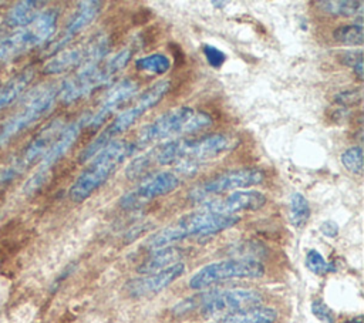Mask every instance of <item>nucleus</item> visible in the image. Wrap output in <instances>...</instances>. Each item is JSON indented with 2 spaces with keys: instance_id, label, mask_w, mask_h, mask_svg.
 <instances>
[{
  "instance_id": "obj_34",
  "label": "nucleus",
  "mask_w": 364,
  "mask_h": 323,
  "mask_svg": "<svg viewBox=\"0 0 364 323\" xmlns=\"http://www.w3.org/2000/svg\"><path fill=\"white\" fill-rule=\"evenodd\" d=\"M311 312H313V314H314L318 320H321V322H324V323H334V314H333L331 309H330L324 302H321V300H314V302L311 303Z\"/></svg>"
},
{
  "instance_id": "obj_11",
  "label": "nucleus",
  "mask_w": 364,
  "mask_h": 323,
  "mask_svg": "<svg viewBox=\"0 0 364 323\" xmlns=\"http://www.w3.org/2000/svg\"><path fill=\"white\" fill-rule=\"evenodd\" d=\"M57 97L58 87L55 84L37 90L26 102L23 110L9 118V121L4 122V125L0 128V147L6 145L10 139L46 115L54 105Z\"/></svg>"
},
{
  "instance_id": "obj_27",
  "label": "nucleus",
  "mask_w": 364,
  "mask_h": 323,
  "mask_svg": "<svg viewBox=\"0 0 364 323\" xmlns=\"http://www.w3.org/2000/svg\"><path fill=\"white\" fill-rule=\"evenodd\" d=\"M333 38L340 43V44H346V46H361L364 41V30H363V24H344L337 27L333 31Z\"/></svg>"
},
{
  "instance_id": "obj_33",
  "label": "nucleus",
  "mask_w": 364,
  "mask_h": 323,
  "mask_svg": "<svg viewBox=\"0 0 364 323\" xmlns=\"http://www.w3.org/2000/svg\"><path fill=\"white\" fill-rule=\"evenodd\" d=\"M48 179V172H43V171H38L26 182L24 185V194L26 195H33L34 192H37L40 188H43V185L47 182Z\"/></svg>"
},
{
  "instance_id": "obj_35",
  "label": "nucleus",
  "mask_w": 364,
  "mask_h": 323,
  "mask_svg": "<svg viewBox=\"0 0 364 323\" xmlns=\"http://www.w3.org/2000/svg\"><path fill=\"white\" fill-rule=\"evenodd\" d=\"M320 231H321V233L326 235L327 238H334V236H337V233H338V226H337V223L333 222V221H326V222L321 223Z\"/></svg>"
},
{
  "instance_id": "obj_8",
  "label": "nucleus",
  "mask_w": 364,
  "mask_h": 323,
  "mask_svg": "<svg viewBox=\"0 0 364 323\" xmlns=\"http://www.w3.org/2000/svg\"><path fill=\"white\" fill-rule=\"evenodd\" d=\"M58 11L48 9L41 11L33 23L0 38V63L13 58L27 50L46 43L57 27Z\"/></svg>"
},
{
  "instance_id": "obj_20",
  "label": "nucleus",
  "mask_w": 364,
  "mask_h": 323,
  "mask_svg": "<svg viewBox=\"0 0 364 323\" xmlns=\"http://www.w3.org/2000/svg\"><path fill=\"white\" fill-rule=\"evenodd\" d=\"M181 256H182V250L179 248L172 245L165 246V248L152 250V253L138 266L136 270L142 275H151L178 263Z\"/></svg>"
},
{
  "instance_id": "obj_12",
  "label": "nucleus",
  "mask_w": 364,
  "mask_h": 323,
  "mask_svg": "<svg viewBox=\"0 0 364 323\" xmlns=\"http://www.w3.org/2000/svg\"><path fill=\"white\" fill-rule=\"evenodd\" d=\"M64 124L61 118H55L48 122L20 152L18 157L13 158L4 168L0 169V185L10 184L14 178L21 175L31 164L37 159L43 158V155L48 151Z\"/></svg>"
},
{
  "instance_id": "obj_29",
  "label": "nucleus",
  "mask_w": 364,
  "mask_h": 323,
  "mask_svg": "<svg viewBox=\"0 0 364 323\" xmlns=\"http://www.w3.org/2000/svg\"><path fill=\"white\" fill-rule=\"evenodd\" d=\"M306 266L314 275H326L331 270V265L327 263L326 259L323 258V255L316 249L307 250V253H306Z\"/></svg>"
},
{
  "instance_id": "obj_18",
  "label": "nucleus",
  "mask_w": 364,
  "mask_h": 323,
  "mask_svg": "<svg viewBox=\"0 0 364 323\" xmlns=\"http://www.w3.org/2000/svg\"><path fill=\"white\" fill-rule=\"evenodd\" d=\"M101 9H102V3L97 0L78 3V9L71 17V20L67 23L63 34L47 47V54L60 53L82 28H85L90 23L94 21V18L98 16Z\"/></svg>"
},
{
  "instance_id": "obj_7",
  "label": "nucleus",
  "mask_w": 364,
  "mask_h": 323,
  "mask_svg": "<svg viewBox=\"0 0 364 323\" xmlns=\"http://www.w3.org/2000/svg\"><path fill=\"white\" fill-rule=\"evenodd\" d=\"M132 50L124 47L102 64H92L80 68V71L64 80L58 87V97L64 104H73L88 95L95 88L107 84L118 71H121L131 60Z\"/></svg>"
},
{
  "instance_id": "obj_28",
  "label": "nucleus",
  "mask_w": 364,
  "mask_h": 323,
  "mask_svg": "<svg viewBox=\"0 0 364 323\" xmlns=\"http://www.w3.org/2000/svg\"><path fill=\"white\" fill-rule=\"evenodd\" d=\"M341 162L344 168L353 174H363V148L360 145H353L341 154Z\"/></svg>"
},
{
  "instance_id": "obj_32",
  "label": "nucleus",
  "mask_w": 364,
  "mask_h": 323,
  "mask_svg": "<svg viewBox=\"0 0 364 323\" xmlns=\"http://www.w3.org/2000/svg\"><path fill=\"white\" fill-rule=\"evenodd\" d=\"M363 98V92H361V88H355V90H344L341 92H338L336 97H334V101L340 105H354V104H358Z\"/></svg>"
},
{
  "instance_id": "obj_5",
  "label": "nucleus",
  "mask_w": 364,
  "mask_h": 323,
  "mask_svg": "<svg viewBox=\"0 0 364 323\" xmlns=\"http://www.w3.org/2000/svg\"><path fill=\"white\" fill-rule=\"evenodd\" d=\"M171 88V83L168 80H159L146 88L142 94L136 97V100L125 108L109 125H107L81 152L78 161L87 162L88 159L94 158L102 148H105L109 142L115 141V137L125 132L131 128L136 120H139L148 110L155 107Z\"/></svg>"
},
{
  "instance_id": "obj_25",
  "label": "nucleus",
  "mask_w": 364,
  "mask_h": 323,
  "mask_svg": "<svg viewBox=\"0 0 364 323\" xmlns=\"http://www.w3.org/2000/svg\"><path fill=\"white\" fill-rule=\"evenodd\" d=\"M289 218L294 228H303L307 223L310 218V205L303 194H291L289 201Z\"/></svg>"
},
{
  "instance_id": "obj_10",
  "label": "nucleus",
  "mask_w": 364,
  "mask_h": 323,
  "mask_svg": "<svg viewBox=\"0 0 364 323\" xmlns=\"http://www.w3.org/2000/svg\"><path fill=\"white\" fill-rule=\"evenodd\" d=\"M264 181V172L259 168H237L215 175L192 186L188 192V199L193 203H203L213 196L242 188H250Z\"/></svg>"
},
{
  "instance_id": "obj_23",
  "label": "nucleus",
  "mask_w": 364,
  "mask_h": 323,
  "mask_svg": "<svg viewBox=\"0 0 364 323\" xmlns=\"http://www.w3.org/2000/svg\"><path fill=\"white\" fill-rule=\"evenodd\" d=\"M34 78V70L26 68L17 75H14L1 90H0V111L14 102L23 91L30 85Z\"/></svg>"
},
{
  "instance_id": "obj_14",
  "label": "nucleus",
  "mask_w": 364,
  "mask_h": 323,
  "mask_svg": "<svg viewBox=\"0 0 364 323\" xmlns=\"http://www.w3.org/2000/svg\"><path fill=\"white\" fill-rule=\"evenodd\" d=\"M182 182V176L172 171H158L146 175L132 191L119 198V206L124 211H135L149 201L175 191Z\"/></svg>"
},
{
  "instance_id": "obj_16",
  "label": "nucleus",
  "mask_w": 364,
  "mask_h": 323,
  "mask_svg": "<svg viewBox=\"0 0 364 323\" xmlns=\"http://www.w3.org/2000/svg\"><path fill=\"white\" fill-rule=\"evenodd\" d=\"M185 272V265L178 262L164 270L131 279L124 287L132 297H146L164 290Z\"/></svg>"
},
{
  "instance_id": "obj_13",
  "label": "nucleus",
  "mask_w": 364,
  "mask_h": 323,
  "mask_svg": "<svg viewBox=\"0 0 364 323\" xmlns=\"http://www.w3.org/2000/svg\"><path fill=\"white\" fill-rule=\"evenodd\" d=\"M109 47V40L104 34H97L87 44L78 46L70 50H61L54 54L46 64L43 71L46 74H61L75 67H85L98 64L100 60L105 55Z\"/></svg>"
},
{
  "instance_id": "obj_15",
  "label": "nucleus",
  "mask_w": 364,
  "mask_h": 323,
  "mask_svg": "<svg viewBox=\"0 0 364 323\" xmlns=\"http://www.w3.org/2000/svg\"><path fill=\"white\" fill-rule=\"evenodd\" d=\"M266 203V195L255 191V189H246V191H235L223 198L209 199L203 202L202 209L226 215V216H236L237 212L243 211H257Z\"/></svg>"
},
{
  "instance_id": "obj_6",
  "label": "nucleus",
  "mask_w": 364,
  "mask_h": 323,
  "mask_svg": "<svg viewBox=\"0 0 364 323\" xmlns=\"http://www.w3.org/2000/svg\"><path fill=\"white\" fill-rule=\"evenodd\" d=\"M210 124L212 117L208 112L191 107H178L146 124L138 132L134 145L136 147V149H141L173 135L202 131Z\"/></svg>"
},
{
  "instance_id": "obj_1",
  "label": "nucleus",
  "mask_w": 364,
  "mask_h": 323,
  "mask_svg": "<svg viewBox=\"0 0 364 323\" xmlns=\"http://www.w3.org/2000/svg\"><path fill=\"white\" fill-rule=\"evenodd\" d=\"M237 144L233 135L225 132L159 142L144 155L134 158L127 165L125 175L128 179H138L155 165H176L182 174L192 172L198 165L232 151Z\"/></svg>"
},
{
  "instance_id": "obj_26",
  "label": "nucleus",
  "mask_w": 364,
  "mask_h": 323,
  "mask_svg": "<svg viewBox=\"0 0 364 323\" xmlns=\"http://www.w3.org/2000/svg\"><path fill=\"white\" fill-rule=\"evenodd\" d=\"M135 68L138 71L162 75L171 68V60L162 53H154L135 60Z\"/></svg>"
},
{
  "instance_id": "obj_4",
  "label": "nucleus",
  "mask_w": 364,
  "mask_h": 323,
  "mask_svg": "<svg viewBox=\"0 0 364 323\" xmlns=\"http://www.w3.org/2000/svg\"><path fill=\"white\" fill-rule=\"evenodd\" d=\"M237 222L239 216H226L206 209H199L183 215L176 222L158 231L148 239L146 248L149 250H156L191 236H210L232 228Z\"/></svg>"
},
{
  "instance_id": "obj_21",
  "label": "nucleus",
  "mask_w": 364,
  "mask_h": 323,
  "mask_svg": "<svg viewBox=\"0 0 364 323\" xmlns=\"http://www.w3.org/2000/svg\"><path fill=\"white\" fill-rule=\"evenodd\" d=\"M277 320V310L269 306H255L243 309L226 316H222L215 323H274Z\"/></svg>"
},
{
  "instance_id": "obj_36",
  "label": "nucleus",
  "mask_w": 364,
  "mask_h": 323,
  "mask_svg": "<svg viewBox=\"0 0 364 323\" xmlns=\"http://www.w3.org/2000/svg\"><path fill=\"white\" fill-rule=\"evenodd\" d=\"M212 4H213L215 7H218V9H222V7L226 6L228 3H226V1H212Z\"/></svg>"
},
{
  "instance_id": "obj_22",
  "label": "nucleus",
  "mask_w": 364,
  "mask_h": 323,
  "mask_svg": "<svg viewBox=\"0 0 364 323\" xmlns=\"http://www.w3.org/2000/svg\"><path fill=\"white\" fill-rule=\"evenodd\" d=\"M43 6H46V1L36 0H24L14 4L6 16V24L9 27H26L43 11Z\"/></svg>"
},
{
  "instance_id": "obj_2",
  "label": "nucleus",
  "mask_w": 364,
  "mask_h": 323,
  "mask_svg": "<svg viewBox=\"0 0 364 323\" xmlns=\"http://www.w3.org/2000/svg\"><path fill=\"white\" fill-rule=\"evenodd\" d=\"M262 300V293L255 289H216L186 297L179 302L172 312L176 316H185L192 312H199L205 317L226 316L259 306Z\"/></svg>"
},
{
  "instance_id": "obj_31",
  "label": "nucleus",
  "mask_w": 364,
  "mask_h": 323,
  "mask_svg": "<svg viewBox=\"0 0 364 323\" xmlns=\"http://www.w3.org/2000/svg\"><path fill=\"white\" fill-rule=\"evenodd\" d=\"M202 51H203V55H205L208 64L210 67H213V68L222 67V64L226 61V54L220 48H218L215 46L203 44L202 46Z\"/></svg>"
},
{
  "instance_id": "obj_3",
  "label": "nucleus",
  "mask_w": 364,
  "mask_h": 323,
  "mask_svg": "<svg viewBox=\"0 0 364 323\" xmlns=\"http://www.w3.org/2000/svg\"><path fill=\"white\" fill-rule=\"evenodd\" d=\"M136 147L128 141H112L102 148L91 161V164L77 176L70 188V198L74 202L85 201L101 185H104L109 176L119 168L125 159L136 152Z\"/></svg>"
},
{
  "instance_id": "obj_19",
  "label": "nucleus",
  "mask_w": 364,
  "mask_h": 323,
  "mask_svg": "<svg viewBox=\"0 0 364 323\" xmlns=\"http://www.w3.org/2000/svg\"><path fill=\"white\" fill-rule=\"evenodd\" d=\"M88 118H90V115L84 114L80 118H77L75 121L63 127V129L60 131V134L57 135V138L54 139L51 147L48 148V151L43 155L38 171L48 172L50 168L54 164H57L70 151V148L74 145L78 135L81 134L82 128L87 125Z\"/></svg>"
},
{
  "instance_id": "obj_17",
  "label": "nucleus",
  "mask_w": 364,
  "mask_h": 323,
  "mask_svg": "<svg viewBox=\"0 0 364 323\" xmlns=\"http://www.w3.org/2000/svg\"><path fill=\"white\" fill-rule=\"evenodd\" d=\"M136 90H138V83L131 78H125L114 84L102 97L95 112L90 115L87 125H90L91 128H98L112 112H115L122 104H125L129 98H132Z\"/></svg>"
},
{
  "instance_id": "obj_30",
  "label": "nucleus",
  "mask_w": 364,
  "mask_h": 323,
  "mask_svg": "<svg viewBox=\"0 0 364 323\" xmlns=\"http://www.w3.org/2000/svg\"><path fill=\"white\" fill-rule=\"evenodd\" d=\"M340 61L348 67H351L357 77L363 80V51L361 50H353V51H344L340 55Z\"/></svg>"
},
{
  "instance_id": "obj_24",
  "label": "nucleus",
  "mask_w": 364,
  "mask_h": 323,
  "mask_svg": "<svg viewBox=\"0 0 364 323\" xmlns=\"http://www.w3.org/2000/svg\"><path fill=\"white\" fill-rule=\"evenodd\" d=\"M317 6L331 16L337 17H363V1H353V0H330V1H318Z\"/></svg>"
},
{
  "instance_id": "obj_9",
  "label": "nucleus",
  "mask_w": 364,
  "mask_h": 323,
  "mask_svg": "<svg viewBox=\"0 0 364 323\" xmlns=\"http://www.w3.org/2000/svg\"><path fill=\"white\" fill-rule=\"evenodd\" d=\"M263 275L264 266L260 260L245 258L223 259L205 265L193 273L189 279V287L200 290L230 279H257Z\"/></svg>"
}]
</instances>
